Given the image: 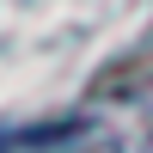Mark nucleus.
Segmentation results:
<instances>
[{
	"label": "nucleus",
	"mask_w": 153,
	"mask_h": 153,
	"mask_svg": "<svg viewBox=\"0 0 153 153\" xmlns=\"http://www.w3.org/2000/svg\"><path fill=\"white\" fill-rule=\"evenodd\" d=\"M80 129L104 153H153V80L110 92L98 110H86Z\"/></svg>",
	"instance_id": "f257e3e1"
},
{
	"label": "nucleus",
	"mask_w": 153,
	"mask_h": 153,
	"mask_svg": "<svg viewBox=\"0 0 153 153\" xmlns=\"http://www.w3.org/2000/svg\"><path fill=\"white\" fill-rule=\"evenodd\" d=\"M0 153H6V147H0Z\"/></svg>",
	"instance_id": "f03ea898"
}]
</instances>
